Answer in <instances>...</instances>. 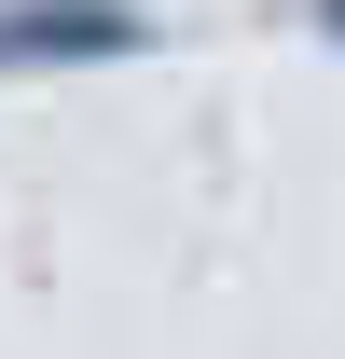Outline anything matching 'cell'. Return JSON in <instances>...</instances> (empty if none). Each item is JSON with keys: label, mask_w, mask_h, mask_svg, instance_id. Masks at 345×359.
Returning a JSON list of instances; mask_svg holds the SVG:
<instances>
[{"label": "cell", "mask_w": 345, "mask_h": 359, "mask_svg": "<svg viewBox=\"0 0 345 359\" xmlns=\"http://www.w3.org/2000/svg\"><path fill=\"white\" fill-rule=\"evenodd\" d=\"M166 42L152 0H0V83H42V69H125Z\"/></svg>", "instance_id": "6da1fadb"}, {"label": "cell", "mask_w": 345, "mask_h": 359, "mask_svg": "<svg viewBox=\"0 0 345 359\" xmlns=\"http://www.w3.org/2000/svg\"><path fill=\"white\" fill-rule=\"evenodd\" d=\"M304 28H318V42H332V55H345V0H304Z\"/></svg>", "instance_id": "7a4b0ae2"}]
</instances>
